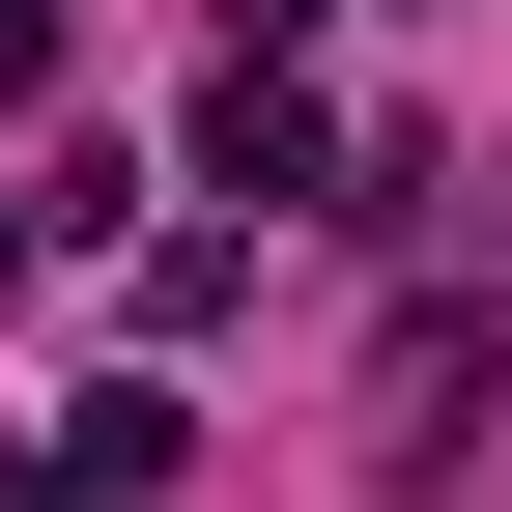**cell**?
Wrapping results in <instances>:
<instances>
[{
	"mask_svg": "<svg viewBox=\"0 0 512 512\" xmlns=\"http://www.w3.org/2000/svg\"><path fill=\"white\" fill-rule=\"evenodd\" d=\"M57 29H86V0H0V86H57Z\"/></svg>",
	"mask_w": 512,
	"mask_h": 512,
	"instance_id": "cell-3",
	"label": "cell"
},
{
	"mask_svg": "<svg viewBox=\"0 0 512 512\" xmlns=\"http://www.w3.org/2000/svg\"><path fill=\"white\" fill-rule=\"evenodd\" d=\"M0 512H171V399H86L57 456H0Z\"/></svg>",
	"mask_w": 512,
	"mask_h": 512,
	"instance_id": "cell-2",
	"label": "cell"
},
{
	"mask_svg": "<svg viewBox=\"0 0 512 512\" xmlns=\"http://www.w3.org/2000/svg\"><path fill=\"white\" fill-rule=\"evenodd\" d=\"M29 228H57V200H0V256H29Z\"/></svg>",
	"mask_w": 512,
	"mask_h": 512,
	"instance_id": "cell-4",
	"label": "cell"
},
{
	"mask_svg": "<svg viewBox=\"0 0 512 512\" xmlns=\"http://www.w3.org/2000/svg\"><path fill=\"white\" fill-rule=\"evenodd\" d=\"M200 200H313V86L228 29V86H200Z\"/></svg>",
	"mask_w": 512,
	"mask_h": 512,
	"instance_id": "cell-1",
	"label": "cell"
}]
</instances>
